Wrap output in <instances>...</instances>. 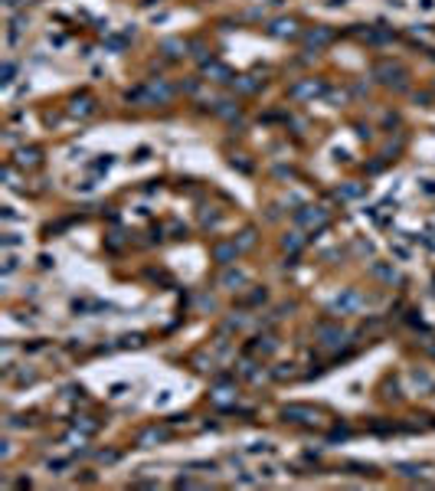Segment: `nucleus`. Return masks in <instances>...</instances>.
Wrapping results in <instances>:
<instances>
[{
    "instance_id": "f257e3e1",
    "label": "nucleus",
    "mask_w": 435,
    "mask_h": 491,
    "mask_svg": "<svg viewBox=\"0 0 435 491\" xmlns=\"http://www.w3.org/2000/svg\"><path fill=\"white\" fill-rule=\"evenodd\" d=\"M281 416L292 419V423H314L317 413L308 410V406H285V410H281Z\"/></svg>"
},
{
    "instance_id": "f03ea898",
    "label": "nucleus",
    "mask_w": 435,
    "mask_h": 491,
    "mask_svg": "<svg viewBox=\"0 0 435 491\" xmlns=\"http://www.w3.org/2000/svg\"><path fill=\"white\" fill-rule=\"evenodd\" d=\"M88 112H92V102H88V99H75L72 102V115H88Z\"/></svg>"
},
{
    "instance_id": "7ed1b4c3",
    "label": "nucleus",
    "mask_w": 435,
    "mask_h": 491,
    "mask_svg": "<svg viewBox=\"0 0 435 491\" xmlns=\"http://www.w3.org/2000/svg\"><path fill=\"white\" fill-rule=\"evenodd\" d=\"M275 26H278V30H275V33H278V36H285V33H288V36H292V33H295V23H292V20H288V23H285V20H278V23H275Z\"/></svg>"
},
{
    "instance_id": "20e7f679",
    "label": "nucleus",
    "mask_w": 435,
    "mask_h": 491,
    "mask_svg": "<svg viewBox=\"0 0 435 491\" xmlns=\"http://www.w3.org/2000/svg\"><path fill=\"white\" fill-rule=\"evenodd\" d=\"M232 255H236V249H229V246H219V249H216V259H219V262L232 259Z\"/></svg>"
},
{
    "instance_id": "39448f33",
    "label": "nucleus",
    "mask_w": 435,
    "mask_h": 491,
    "mask_svg": "<svg viewBox=\"0 0 435 491\" xmlns=\"http://www.w3.org/2000/svg\"><path fill=\"white\" fill-rule=\"evenodd\" d=\"M308 39H311V43H327V39H330V33H327V30H317V33H311Z\"/></svg>"
},
{
    "instance_id": "423d86ee",
    "label": "nucleus",
    "mask_w": 435,
    "mask_h": 491,
    "mask_svg": "<svg viewBox=\"0 0 435 491\" xmlns=\"http://www.w3.org/2000/svg\"><path fill=\"white\" fill-rule=\"evenodd\" d=\"M39 157H36V151H23V154H20V164H36Z\"/></svg>"
}]
</instances>
